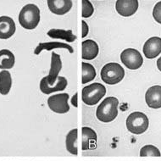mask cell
Segmentation results:
<instances>
[{"instance_id":"cell-1","label":"cell","mask_w":161,"mask_h":161,"mask_svg":"<svg viewBox=\"0 0 161 161\" xmlns=\"http://www.w3.org/2000/svg\"><path fill=\"white\" fill-rule=\"evenodd\" d=\"M119 100L115 97H108L103 100L96 110L97 119L102 122H111L118 115Z\"/></svg>"},{"instance_id":"cell-2","label":"cell","mask_w":161,"mask_h":161,"mask_svg":"<svg viewBox=\"0 0 161 161\" xmlns=\"http://www.w3.org/2000/svg\"><path fill=\"white\" fill-rule=\"evenodd\" d=\"M40 19V9L33 3H28L24 6L19 14V25L26 30L35 29L38 25Z\"/></svg>"},{"instance_id":"cell-3","label":"cell","mask_w":161,"mask_h":161,"mask_svg":"<svg viewBox=\"0 0 161 161\" xmlns=\"http://www.w3.org/2000/svg\"><path fill=\"white\" fill-rule=\"evenodd\" d=\"M101 79L108 85H114L120 82L125 76V69L118 63H108L101 69Z\"/></svg>"},{"instance_id":"cell-4","label":"cell","mask_w":161,"mask_h":161,"mask_svg":"<svg viewBox=\"0 0 161 161\" xmlns=\"http://www.w3.org/2000/svg\"><path fill=\"white\" fill-rule=\"evenodd\" d=\"M106 94V87L103 84L94 82L84 86L81 91V97L84 103L92 106L97 104Z\"/></svg>"},{"instance_id":"cell-5","label":"cell","mask_w":161,"mask_h":161,"mask_svg":"<svg viewBox=\"0 0 161 161\" xmlns=\"http://www.w3.org/2000/svg\"><path fill=\"white\" fill-rule=\"evenodd\" d=\"M149 120L147 115L142 112H133L126 119V127L130 133L140 135L147 130Z\"/></svg>"},{"instance_id":"cell-6","label":"cell","mask_w":161,"mask_h":161,"mask_svg":"<svg viewBox=\"0 0 161 161\" xmlns=\"http://www.w3.org/2000/svg\"><path fill=\"white\" fill-rule=\"evenodd\" d=\"M120 60L125 67L130 69H137L143 64L141 53L135 48H126L120 53Z\"/></svg>"},{"instance_id":"cell-7","label":"cell","mask_w":161,"mask_h":161,"mask_svg":"<svg viewBox=\"0 0 161 161\" xmlns=\"http://www.w3.org/2000/svg\"><path fill=\"white\" fill-rule=\"evenodd\" d=\"M69 97V94L67 93H58L52 95L47 99V105L54 113L65 114L69 110V106L68 103Z\"/></svg>"},{"instance_id":"cell-8","label":"cell","mask_w":161,"mask_h":161,"mask_svg":"<svg viewBox=\"0 0 161 161\" xmlns=\"http://www.w3.org/2000/svg\"><path fill=\"white\" fill-rule=\"evenodd\" d=\"M62 69V61L60 55L58 53H51V64H50L49 74L46 77L47 84L49 86H53V84L56 83L58 80V73Z\"/></svg>"},{"instance_id":"cell-9","label":"cell","mask_w":161,"mask_h":161,"mask_svg":"<svg viewBox=\"0 0 161 161\" xmlns=\"http://www.w3.org/2000/svg\"><path fill=\"white\" fill-rule=\"evenodd\" d=\"M138 8L137 0H117L115 3V9L121 16L128 17L132 15Z\"/></svg>"},{"instance_id":"cell-10","label":"cell","mask_w":161,"mask_h":161,"mask_svg":"<svg viewBox=\"0 0 161 161\" xmlns=\"http://www.w3.org/2000/svg\"><path fill=\"white\" fill-rule=\"evenodd\" d=\"M145 57L149 59L156 58L161 53V38L158 36H153L143 45L142 48Z\"/></svg>"},{"instance_id":"cell-11","label":"cell","mask_w":161,"mask_h":161,"mask_svg":"<svg viewBox=\"0 0 161 161\" xmlns=\"http://www.w3.org/2000/svg\"><path fill=\"white\" fill-rule=\"evenodd\" d=\"M47 3L50 11L58 15L68 13L73 5L71 0H47Z\"/></svg>"},{"instance_id":"cell-12","label":"cell","mask_w":161,"mask_h":161,"mask_svg":"<svg viewBox=\"0 0 161 161\" xmlns=\"http://www.w3.org/2000/svg\"><path fill=\"white\" fill-rule=\"evenodd\" d=\"M145 100L149 108H161V86L156 85L147 89L145 94Z\"/></svg>"},{"instance_id":"cell-13","label":"cell","mask_w":161,"mask_h":161,"mask_svg":"<svg viewBox=\"0 0 161 161\" xmlns=\"http://www.w3.org/2000/svg\"><path fill=\"white\" fill-rule=\"evenodd\" d=\"M68 82H67L66 78L64 76H58V80L56 81L55 85L53 86H49L47 84L46 77H43L40 81V90L42 93L44 94H50L53 92H58V91H64L66 88Z\"/></svg>"},{"instance_id":"cell-14","label":"cell","mask_w":161,"mask_h":161,"mask_svg":"<svg viewBox=\"0 0 161 161\" xmlns=\"http://www.w3.org/2000/svg\"><path fill=\"white\" fill-rule=\"evenodd\" d=\"M16 26L14 19L8 16H0V39L10 38L15 32Z\"/></svg>"},{"instance_id":"cell-15","label":"cell","mask_w":161,"mask_h":161,"mask_svg":"<svg viewBox=\"0 0 161 161\" xmlns=\"http://www.w3.org/2000/svg\"><path fill=\"white\" fill-rule=\"evenodd\" d=\"M82 132V150H90L96 148L97 136L93 129L87 126L81 128Z\"/></svg>"},{"instance_id":"cell-16","label":"cell","mask_w":161,"mask_h":161,"mask_svg":"<svg viewBox=\"0 0 161 161\" xmlns=\"http://www.w3.org/2000/svg\"><path fill=\"white\" fill-rule=\"evenodd\" d=\"M82 46V52H81V58L86 60H92L94 59L98 54L99 47L94 40L87 39L81 42Z\"/></svg>"},{"instance_id":"cell-17","label":"cell","mask_w":161,"mask_h":161,"mask_svg":"<svg viewBox=\"0 0 161 161\" xmlns=\"http://www.w3.org/2000/svg\"><path fill=\"white\" fill-rule=\"evenodd\" d=\"M54 48H64L69 51V53H74V49L70 45L67 44V43H64V42H41L39 43L36 47L34 50V53L36 55L40 54V53H42L43 50H49L54 49Z\"/></svg>"},{"instance_id":"cell-18","label":"cell","mask_w":161,"mask_h":161,"mask_svg":"<svg viewBox=\"0 0 161 161\" xmlns=\"http://www.w3.org/2000/svg\"><path fill=\"white\" fill-rule=\"evenodd\" d=\"M47 35L51 38L63 39L68 42H73L76 40V36L74 35L71 30H63V29H51L47 32Z\"/></svg>"},{"instance_id":"cell-19","label":"cell","mask_w":161,"mask_h":161,"mask_svg":"<svg viewBox=\"0 0 161 161\" xmlns=\"http://www.w3.org/2000/svg\"><path fill=\"white\" fill-rule=\"evenodd\" d=\"M15 63V57L10 50H0V69L7 70L13 68Z\"/></svg>"},{"instance_id":"cell-20","label":"cell","mask_w":161,"mask_h":161,"mask_svg":"<svg viewBox=\"0 0 161 161\" xmlns=\"http://www.w3.org/2000/svg\"><path fill=\"white\" fill-rule=\"evenodd\" d=\"M77 137H78V130L76 128L70 130L68 132L65 139V146L66 150L69 153L73 155H77Z\"/></svg>"},{"instance_id":"cell-21","label":"cell","mask_w":161,"mask_h":161,"mask_svg":"<svg viewBox=\"0 0 161 161\" xmlns=\"http://www.w3.org/2000/svg\"><path fill=\"white\" fill-rule=\"evenodd\" d=\"M12 86L11 74L8 70L0 71V94L7 95Z\"/></svg>"},{"instance_id":"cell-22","label":"cell","mask_w":161,"mask_h":161,"mask_svg":"<svg viewBox=\"0 0 161 161\" xmlns=\"http://www.w3.org/2000/svg\"><path fill=\"white\" fill-rule=\"evenodd\" d=\"M81 69H82V79L81 83L86 84L89 81H92L96 77V69L94 66H92L91 64L82 62L81 63Z\"/></svg>"},{"instance_id":"cell-23","label":"cell","mask_w":161,"mask_h":161,"mask_svg":"<svg viewBox=\"0 0 161 161\" xmlns=\"http://www.w3.org/2000/svg\"><path fill=\"white\" fill-rule=\"evenodd\" d=\"M140 156L141 157H160L161 153L158 148L153 145H145L140 150Z\"/></svg>"},{"instance_id":"cell-24","label":"cell","mask_w":161,"mask_h":161,"mask_svg":"<svg viewBox=\"0 0 161 161\" xmlns=\"http://www.w3.org/2000/svg\"><path fill=\"white\" fill-rule=\"evenodd\" d=\"M81 5H82L81 16L83 18H89L92 16L94 12V8H93L92 3L89 0H82Z\"/></svg>"},{"instance_id":"cell-25","label":"cell","mask_w":161,"mask_h":161,"mask_svg":"<svg viewBox=\"0 0 161 161\" xmlns=\"http://www.w3.org/2000/svg\"><path fill=\"white\" fill-rule=\"evenodd\" d=\"M153 16L157 22L161 24V1L158 2L153 7Z\"/></svg>"},{"instance_id":"cell-26","label":"cell","mask_w":161,"mask_h":161,"mask_svg":"<svg viewBox=\"0 0 161 161\" xmlns=\"http://www.w3.org/2000/svg\"><path fill=\"white\" fill-rule=\"evenodd\" d=\"M81 31H82V37H86L89 31V27L87 23L85 20H81Z\"/></svg>"},{"instance_id":"cell-27","label":"cell","mask_w":161,"mask_h":161,"mask_svg":"<svg viewBox=\"0 0 161 161\" xmlns=\"http://www.w3.org/2000/svg\"><path fill=\"white\" fill-rule=\"evenodd\" d=\"M71 103L75 108L78 107V92H75L74 96L72 97V98H71Z\"/></svg>"},{"instance_id":"cell-28","label":"cell","mask_w":161,"mask_h":161,"mask_svg":"<svg viewBox=\"0 0 161 161\" xmlns=\"http://www.w3.org/2000/svg\"><path fill=\"white\" fill-rule=\"evenodd\" d=\"M157 67H158V69L161 71V57L157 60Z\"/></svg>"}]
</instances>
